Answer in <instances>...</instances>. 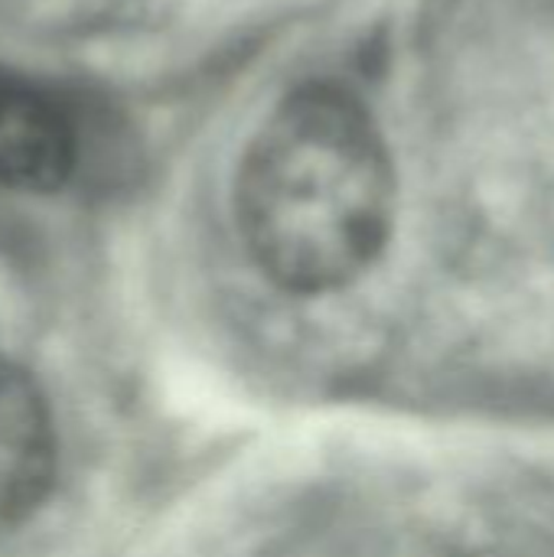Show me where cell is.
<instances>
[{"label":"cell","mask_w":554,"mask_h":557,"mask_svg":"<svg viewBox=\"0 0 554 557\" xmlns=\"http://www.w3.org/2000/svg\"><path fill=\"white\" fill-rule=\"evenodd\" d=\"M395 176L366 104L330 82L291 91L248 144L235 222L251 261L291 294H330L382 255Z\"/></svg>","instance_id":"1"},{"label":"cell","mask_w":554,"mask_h":557,"mask_svg":"<svg viewBox=\"0 0 554 557\" xmlns=\"http://www.w3.org/2000/svg\"><path fill=\"white\" fill-rule=\"evenodd\" d=\"M91 117L69 91L0 65V189L52 193L88 163Z\"/></svg>","instance_id":"2"},{"label":"cell","mask_w":554,"mask_h":557,"mask_svg":"<svg viewBox=\"0 0 554 557\" xmlns=\"http://www.w3.org/2000/svg\"><path fill=\"white\" fill-rule=\"evenodd\" d=\"M56 473V428L39 385L0 359V532L39 509Z\"/></svg>","instance_id":"3"},{"label":"cell","mask_w":554,"mask_h":557,"mask_svg":"<svg viewBox=\"0 0 554 557\" xmlns=\"http://www.w3.org/2000/svg\"><path fill=\"white\" fill-rule=\"evenodd\" d=\"M104 0H0V13L36 26H72L91 20Z\"/></svg>","instance_id":"4"}]
</instances>
